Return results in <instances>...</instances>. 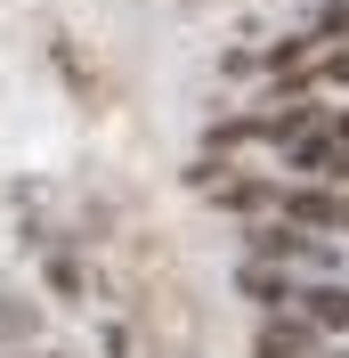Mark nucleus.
<instances>
[{
    "label": "nucleus",
    "instance_id": "obj_1",
    "mask_svg": "<svg viewBox=\"0 0 349 358\" xmlns=\"http://www.w3.org/2000/svg\"><path fill=\"white\" fill-rule=\"evenodd\" d=\"M252 350H260V358H325V334H317L301 310H268V326H260Z\"/></svg>",
    "mask_w": 349,
    "mask_h": 358
},
{
    "label": "nucleus",
    "instance_id": "obj_2",
    "mask_svg": "<svg viewBox=\"0 0 349 358\" xmlns=\"http://www.w3.org/2000/svg\"><path fill=\"white\" fill-rule=\"evenodd\" d=\"M292 310H301L317 334H349V277H317V285H292Z\"/></svg>",
    "mask_w": 349,
    "mask_h": 358
},
{
    "label": "nucleus",
    "instance_id": "obj_3",
    "mask_svg": "<svg viewBox=\"0 0 349 358\" xmlns=\"http://www.w3.org/2000/svg\"><path fill=\"white\" fill-rule=\"evenodd\" d=\"M33 326H41L33 301H0V350H8V342H33Z\"/></svg>",
    "mask_w": 349,
    "mask_h": 358
},
{
    "label": "nucleus",
    "instance_id": "obj_4",
    "mask_svg": "<svg viewBox=\"0 0 349 358\" xmlns=\"http://www.w3.org/2000/svg\"><path fill=\"white\" fill-rule=\"evenodd\" d=\"M0 358H57V350H0Z\"/></svg>",
    "mask_w": 349,
    "mask_h": 358
}]
</instances>
